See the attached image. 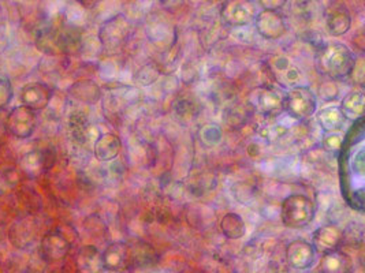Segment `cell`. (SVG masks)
I'll use <instances>...</instances> for the list:
<instances>
[{"mask_svg": "<svg viewBox=\"0 0 365 273\" xmlns=\"http://www.w3.org/2000/svg\"><path fill=\"white\" fill-rule=\"evenodd\" d=\"M160 77V70L158 65L148 63L140 68L135 74V81L141 86H150L155 84Z\"/></svg>", "mask_w": 365, "mask_h": 273, "instance_id": "obj_23", "label": "cell"}, {"mask_svg": "<svg viewBox=\"0 0 365 273\" xmlns=\"http://www.w3.org/2000/svg\"><path fill=\"white\" fill-rule=\"evenodd\" d=\"M294 10L301 21L311 22L320 13V3L319 0H297Z\"/></svg>", "mask_w": 365, "mask_h": 273, "instance_id": "obj_22", "label": "cell"}, {"mask_svg": "<svg viewBox=\"0 0 365 273\" xmlns=\"http://www.w3.org/2000/svg\"><path fill=\"white\" fill-rule=\"evenodd\" d=\"M77 265H78L80 273H101L104 269L101 255L93 246L83 247L78 255Z\"/></svg>", "mask_w": 365, "mask_h": 273, "instance_id": "obj_18", "label": "cell"}, {"mask_svg": "<svg viewBox=\"0 0 365 273\" xmlns=\"http://www.w3.org/2000/svg\"><path fill=\"white\" fill-rule=\"evenodd\" d=\"M284 95L286 93L278 86H259L252 92L250 105L257 114L266 118H277L283 112Z\"/></svg>", "mask_w": 365, "mask_h": 273, "instance_id": "obj_6", "label": "cell"}, {"mask_svg": "<svg viewBox=\"0 0 365 273\" xmlns=\"http://www.w3.org/2000/svg\"><path fill=\"white\" fill-rule=\"evenodd\" d=\"M315 63L317 71L331 81L346 80L356 68L353 52L339 41L322 43L316 50Z\"/></svg>", "mask_w": 365, "mask_h": 273, "instance_id": "obj_2", "label": "cell"}, {"mask_svg": "<svg viewBox=\"0 0 365 273\" xmlns=\"http://www.w3.org/2000/svg\"><path fill=\"white\" fill-rule=\"evenodd\" d=\"M132 33V23L125 16H115L104 22L100 29V41L108 51H116L125 46Z\"/></svg>", "mask_w": 365, "mask_h": 273, "instance_id": "obj_8", "label": "cell"}, {"mask_svg": "<svg viewBox=\"0 0 365 273\" xmlns=\"http://www.w3.org/2000/svg\"><path fill=\"white\" fill-rule=\"evenodd\" d=\"M132 247V256H133V267L137 268H147L158 261V252L145 242H137Z\"/></svg>", "mask_w": 365, "mask_h": 273, "instance_id": "obj_20", "label": "cell"}, {"mask_svg": "<svg viewBox=\"0 0 365 273\" xmlns=\"http://www.w3.org/2000/svg\"><path fill=\"white\" fill-rule=\"evenodd\" d=\"M199 138L204 146L215 148L223 139V132L215 123H208L200 129Z\"/></svg>", "mask_w": 365, "mask_h": 273, "instance_id": "obj_21", "label": "cell"}, {"mask_svg": "<svg viewBox=\"0 0 365 273\" xmlns=\"http://www.w3.org/2000/svg\"><path fill=\"white\" fill-rule=\"evenodd\" d=\"M103 265L113 272H126L133 268L132 247L125 242H114L101 255Z\"/></svg>", "mask_w": 365, "mask_h": 273, "instance_id": "obj_11", "label": "cell"}, {"mask_svg": "<svg viewBox=\"0 0 365 273\" xmlns=\"http://www.w3.org/2000/svg\"><path fill=\"white\" fill-rule=\"evenodd\" d=\"M344 138H345V136H341L339 133H329L327 136L323 138L322 145H323V148H324L326 151H329V152H338V151H341V148H342Z\"/></svg>", "mask_w": 365, "mask_h": 273, "instance_id": "obj_26", "label": "cell"}, {"mask_svg": "<svg viewBox=\"0 0 365 273\" xmlns=\"http://www.w3.org/2000/svg\"><path fill=\"white\" fill-rule=\"evenodd\" d=\"M316 208L314 201L305 194H290L281 205V219L283 225L292 230L308 227L315 219Z\"/></svg>", "mask_w": 365, "mask_h": 273, "instance_id": "obj_3", "label": "cell"}, {"mask_svg": "<svg viewBox=\"0 0 365 273\" xmlns=\"http://www.w3.org/2000/svg\"><path fill=\"white\" fill-rule=\"evenodd\" d=\"M338 92L339 90H338V87H336L334 81L327 82V84H324V85L319 87V96H320V99L323 102H334L336 99V96H338Z\"/></svg>", "mask_w": 365, "mask_h": 273, "instance_id": "obj_27", "label": "cell"}, {"mask_svg": "<svg viewBox=\"0 0 365 273\" xmlns=\"http://www.w3.org/2000/svg\"><path fill=\"white\" fill-rule=\"evenodd\" d=\"M257 1H259V6L263 7V10H271V11H279L287 3V0H257Z\"/></svg>", "mask_w": 365, "mask_h": 273, "instance_id": "obj_28", "label": "cell"}, {"mask_svg": "<svg viewBox=\"0 0 365 273\" xmlns=\"http://www.w3.org/2000/svg\"><path fill=\"white\" fill-rule=\"evenodd\" d=\"M278 273H296V272H292V271H289V269H284V271H281V272Z\"/></svg>", "mask_w": 365, "mask_h": 273, "instance_id": "obj_30", "label": "cell"}, {"mask_svg": "<svg viewBox=\"0 0 365 273\" xmlns=\"http://www.w3.org/2000/svg\"><path fill=\"white\" fill-rule=\"evenodd\" d=\"M365 96L361 90H353L342 99L338 105L345 119L357 122L363 119L364 115Z\"/></svg>", "mask_w": 365, "mask_h": 273, "instance_id": "obj_16", "label": "cell"}, {"mask_svg": "<svg viewBox=\"0 0 365 273\" xmlns=\"http://www.w3.org/2000/svg\"><path fill=\"white\" fill-rule=\"evenodd\" d=\"M317 97L309 86L299 85L289 89L283 100V112L294 120H307L315 115Z\"/></svg>", "mask_w": 365, "mask_h": 273, "instance_id": "obj_4", "label": "cell"}, {"mask_svg": "<svg viewBox=\"0 0 365 273\" xmlns=\"http://www.w3.org/2000/svg\"><path fill=\"white\" fill-rule=\"evenodd\" d=\"M286 133H287V129L283 127V124H279V123H268V124L266 123L259 129V134L268 141L278 139L284 136Z\"/></svg>", "mask_w": 365, "mask_h": 273, "instance_id": "obj_24", "label": "cell"}, {"mask_svg": "<svg viewBox=\"0 0 365 273\" xmlns=\"http://www.w3.org/2000/svg\"><path fill=\"white\" fill-rule=\"evenodd\" d=\"M174 108H175L177 115H178L180 118H183V119L195 118L196 114H197V107H196V104L192 102V100H187V99L178 100V102H175Z\"/></svg>", "mask_w": 365, "mask_h": 273, "instance_id": "obj_25", "label": "cell"}, {"mask_svg": "<svg viewBox=\"0 0 365 273\" xmlns=\"http://www.w3.org/2000/svg\"><path fill=\"white\" fill-rule=\"evenodd\" d=\"M166 7H168V4H178V3H181V0H165V1H162Z\"/></svg>", "mask_w": 365, "mask_h": 273, "instance_id": "obj_29", "label": "cell"}, {"mask_svg": "<svg viewBox=\"0 0 365 273\" xmlns=\"http://www.w3.org/2000/svg\"><path fill=\"white\" fill-rule=\"evenodd\" d=\"M344 245V230L336 224H326L315 230L312 246L317 255H326Z\"/></svg>", "mask_w": 365, "mask_h": 273, "instance_id": "obj_12", "label": "cell"}, {"mask_svg": "<svg viewBox=\"0 0 365 273\" xmlns=\"http://www.w3.org/2000/svg\"><path fill=\"white\" fill-rule=\"evenodd\" d=\"M222 234L227 239H241L247 234V224L238 213H226L219 223Z\"/></svg>", "mask_w": 365, "mask_h": 273, "instance_id": "obj_19", "label": "cell"}, {"mask_svg": "<svg viewBox=\"0 0 365 273\" xmlns=\"http://www.w3.org/2000/svg\"><path fill=\"white\" fill-rule=\"evenodd\" d=\"M316 120L320 126V129L324 133H339L342 132L344 126H345V117L342 115L339 107L336 105H330L326 108H322L317 115H316Z\"/></svg>", "mask_w": 365, "mask_h": 273, "instance_id": "obj_15", "label": "cell"}, {"mask_svg": "<svg viewBox=\"0 0 365 273\" xmlns=\"http://www.w3.org/2000/svg\"><path fill=\"white\" fill-rule=\"evenodd\" d=\"M122 151V141L114 133H106L100 136L95 144V154L100 161H111Z\"/></svg>", "mask_w": 365, "mask_h": 273, "instance_id": "obj_17", "label": "cell"}, {"mask_svg": "<svg viewBox=\"0 0 365 273\" xmlns=\"http://www.w3.org/2000/svg\"><path fill=\"white\" fill-rule=\"evenodd\" d=\"M264 65L271 80L281 89L289 90L292 87L301 85V81L304 78L302 71L290 58L283 55H274L266 59Z\"/></svg>", "mask_w": 365, "mask_h": 273, "instance_id": "obj_5", "label": "cell"}, {"mask_svg": "<svg viewBox=\"0 0 365 273\" xmlns=\"http://www.w3.org/2000/svg\"><path fill=\"white\" fill-rule=\"evenodd\" d=\"M319 271L320 273H353L354 262L346 252L336 249L326 255H322Z\"/></svg>", "mask_w": 365, "mask_h": 273, "instance_id": "obj_14", "label": "cell"}, {"mask_svg": "<svg viewBox=\"0 0 365 273\" xmlns=\"http://www.w3.org/2000/svg\"><path fill=\"white\" fill-rule=\"evenodd\" d=\"M253 23L257 34L268 41L279 40L287 32L286 19L279 11L262 10L256 14Z\"/></svg>", "mask_w": 365, "mask_h": 273, "instance_id": "obj_9", "label": "cell"}, {"mask_svg": "<svg viewBox=\"0 0 365 273\" xmlns=\"http://www.w3.org/2000/svg\"><path fill=\"white\" fill-rule=\"evenodd\" d=\"M364 132L359 138H344L342 144V193L348 204L363 212L364 209Z\"/></svg>", "mask_w": 365, "mask_h": 273, "instance_id": "obj_1", "label": "cell"}, {"mask_svg": "<svg viewBox=\"0 0 365 273\" xmlns=\"http://www.w3.org/2000/svg\"><path fill=\"white\" fill-rule=\"evenodd\" d=\"M326 28L332 37H341L351 28V16L345 4H334L326 11Z\"/></svg>", "mask_w": 365, "mask_h": 273, "instance_id": "obj_13", "label": "cell"}, {"mask_svg": "<svg viewBox=\"0 0 365 273\" xmlns=\"http://www.w3.org/2000/svg\"><path fill=\"white\" fill-rule=\"evenodd\" d=\"M257 14L253 0H227L220 9V19L225 26L240 29L255 21Z\"/></svg>", "mask_w": 365, "mask_h": 273, "instance_id": "obj_7", "label": "cell"}, {"mask_svg": "<svg viewBox=\"0 0 365 273\" xmlns=\"http://www.w3.org/2000/svg\"><path fill=\"white\" fill-rule=\"evenodd\" d=\"M316 253L311 242L304 239L292 240L286 246V261L287 265L294 271H307L312 268L316 262Z\"/></svg>", "mask_w": 365, "mask_h": 273, "instance_id": "obj_10", "label": "cell"}]
</instances>
